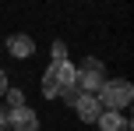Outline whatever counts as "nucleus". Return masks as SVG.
Masks as SVG:
<instances>
[{
    "label": "nucleus",
    "mask_w": 134,
    "mask_h": 131,
    "mask_svg": "<svg viewBox=\"0 0 134 131\" xmlns=\"http://www.w3.org/2000/svg\"><path fill=\"white\" fill-rule=\"evenodd\" d=\"M53 60H67V46L64 43H53Z\"/></svg>",
    "instance_id": "9d476101"
},
{
    "label": "nucleus",
    "mask_w": 134,
    "mask_h": 131,
    "mask_svg": "<svg viewBox=\"0 0 134 131\" xmlns=\"http://www.w3.org/2000/svg\"><path fill=\"white\" fill-rule=\"evenodd\" d=\"M60 96H64V99H67V103H71V106H74V99H78V96H81V89H78V85H67V89L60 92Z\"/></svg>",
    "instance_id": "1a4fd4ad"
},
{
    "label": "nucleus",
    "mask_w": 134,
    "mask_h": 131,
    "mask_svg": "<svg viewBox=\"0 0 134 131\" xmlns=\"http://www.w3.org/2000/svg\"><path fill=\"white\" fill-rule=\"evenodd\" d=\"M4 96H7V110H18V106H25L21 92H18V89H11V85H7V92H4Z\"/></svg>",
    "instance_id": "6e6552de"
},
{
    "label": "nucleus",
    "mask_w": 134,
    "mask_h": 131,
    "mask_svg": "<svg viewBox=\"0 0 134 131\" xmlns=\"http://www.w3.org/2000/svg\"><path fill=\"white\" fill-rule=\"evenodd\" d=\"M4 92H7V75L0 71V96H4Z\"/></svg>",
    "instance_id": "f8f14e48"
},
{
    "label": "nucleus",
    "mask_w": 134,
    "mask_h": 131,
    "mask_svg": "<svg viewBox=\"0 0 134 131\" xmlns=\"http://www.w3.org/2000/svg\"><path fill=\"white\" fill-rule=\"evenodd\" d=\"M74 113H78L85 124H92V120H99V113H102V106H99V99H95V92H81L78 99H74Z\"/></svg>",
    "instance_id": "20e7f679"
},
{
    "label": "nucleus",
    "mask_w": 134,
    "mask_h": 131,
    "mask_svg": "<svg viewBox=\"0 0 134 131\" xmlns=\"http://www.w3.org/2000/svg\"><path fill=\"white\" fill-rule=\"evenodd\" d=\"M67 85H74V64L71 60H53L49 71L42 75V96H46V99H57Z\"/></svg>",
    "instance_id": "f257e3e1"
},
{
    "label": "nucleus",
    "mask_w": 134,
    "mask_h": 131,
    "mask_svg": "<svg viewBox=\"0 0 134 131\" xmlns=\"http://www.w3.org/2000/svg\"><path fill=\"white\" fill-rule=\"evenodd\" d=\"M7 50H11V57H18V60H25V57H32L35 53V43L28 39V35H11V39H7Z\"/></svg>",
    "instance_id": "0eeeda50"
},
{
    "label": "nucleus",
    "mask_w": 134,
    "mask_h": 131,
    "mask_svg": "<svg viewBox=\"0 0 134 131\" xmlns=\"http://www.w3.org/2000/svg\"><path fill=\"white\" fill-rule=\"evenodd\" d=\"M102 82H106V67H102V60H95V57H85V64L74 67V85H78L81 92H99Z\"/></svg>",
    "instance_id": "7ed1b4c3"
},
{
    "label": "nucleus",
    "mask_w": 134,
    "mask_h": 131,
    "mask_svg": "<svg viewBox=\"0 0 134 131\" xmlns=\"http://www.w3.org/2000/svg\"><path fill=\"white\" fill-rule=\"evenodd\" d=\"M131 96H134V89H131V82H124V78H116V82H102V89L95 92V99H99V106L102 110H124V106H131Z\"/></svg>",
    "instance_id": "f03ea898"
},
{
    "label": "nucleus",
    "mask_w": 134,
    "mask_h": 131,
    "mask_svg": "<svg viewBox=\"0 0 134 131\" xmlns=\"http://www.w3.org/2000/svg\"><path fill=\"white\" fill-rule=\"evenodd\" d=\"M99 128L102 131H131V120L120 110H102L99 113Z\"/></svg>",
    "instance_id": "423d86ee"
},
{
    "label": "nucleus",
    "mask_w": 134,
    "mask_h": 131,
    "mask_svg": "<svg viewBox=\"0 0 134 131\" xmlns=\"http://www.w3.org/2000/svg\"><path fill=\"white\" fill-rule=\"evenodd\" d=\"M11 128V110H0V131Z\"/></svg>",
    "instance_id": "9b49d317"
},
{
    "label": "nucleus",
    "mask_w": 134,
    "mask_h": 131,
    "mask_svg": "<svg viewBox=\"0 0 134 131\" xmlns=\"http://www.w3.org/2000/svg\"><path fill=\"white\" fill-rule=\"evenodd\" d=\"M11 128H14V131H39V117H35V110H28V106L11 110Z\"/></svg>",
    "instance_id": "39448f33"
}]
</instances>
